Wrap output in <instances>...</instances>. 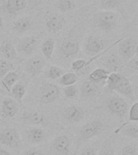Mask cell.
<instances>
[{
  "mask_svg": "<svg viewBox=\"0 0 138 155\" xmlns=\"http://www.w3.org/2000/svg\"><path fill=\"white\" fill-rule=\"evenodd\" d=\"M104 130V123L100 120H90L83 124L80 128L78 134H77V147H76V150H75L74 155H75V153L77 152V148L79 147V145L81 143L90 140L92 138L99 136V134L103 133Z\"/></svg>",
  "mask_w": 138,
  "mask_h": 155,
  "instance_id": "1",
  "label": "cell"
},
{
  "mask_svg": "<svg viewBox=\"0 0 138 155\" xmlns=\"http://www.w3.org/2000/svg\"><path fill=\"white\" fill-rule=\"evenodd\" d=\"M0 144L11 149L19 150L23 146L21 135L17 128H5L0 132Z\"/></svg>",
  "mask_w": 138,
  "mask_h": 155,
  "instance_id": "2",
  "label": "cell"
},
{
  "mask_svg": "<svg viewBox=\"0 0 138 155\" xmlns=\"http://www.w3.org/2000/svg\"><path fill=\"white\" fill-rule=\"evenodd\" d=\"M117 21L116 14L112 11L102 10L94 15V23L96 26L104 31L113 30L116 27Z\"/></svg>",
  "mask_w": 138,
  "mask_h": 155,
  "instance_id": "3",
  "label": "cell"
},
{
  "mask_svg": "<svg viewBox=\"0 0 138 155\" xmlns=\"http://www.w3.org/2000/svg\"><path fill=\"white\" fill-rule=\"evenodd\" d=\"M107 48V41L96 35H90L85 39L83 49L88 55L94 56Z\"/></svg>",
  "mask_w": 138,
  "mask_h": 155,
  "instance_id": "4",
  "label": "cell"
},
{
  "mask_svg": "<svg viewBox=\"0 0 138 155\" xmlns=\"http://www.w3.org/2000/svg\"><path fill=\"white\" fill-rule=\"evenodd\" d=\"M107 108L112 115L123 119L128 112V104L123 98L115 95L107 99Z\"/></svg>",
  "mask_w": 138,
  "mask_h": 155,
  "instance_id": "5",
  "label": "cell"
},
{
  "mask_svg": "<svg viewBox=\"0 0 138 155\" xmlns=\"http://www.w3.org/2000/svg\"><path fill=\"white\" fill-rule=\"evenodd\" d=\"M46 66L45 59L40 55H34L25 61L24 72L31 77H36L43 72Z\"/></svg>",
  "mask_w": 138,
  "mask_h": 155,
  "instance_id": "6",
  "label": "cell"
},
{
  "mask_svg": "<svg viewBox=\"0 0 138 155\" xmlns=\"http://www.w3.org/2000/svg\"><path fill=\"white\" fill-rule=\"evenodd\" d=\"M60 94V90L57 85L46 82L40 88L39 98L40 101L44 104H53L58 99Z\"/></svg>",
  "mask_w": 138,
  "mask_h": 155,
  "instance_id": "7",
  "label": "cell"
},
{
  "mask_svg": "<svg viewBox=\"0 0 138 155\" xmlns=\"http://www.w3.org/2000/svg\"><path fill=\"white\" fill-rule=\"evenodd\" d=\"M119 53L120 58L124 61L128 62L137 53V42L135 39L126 38L121 39L119 42Z\"/></svg>",
  "mask_w": 138,
  "mask_h": 155,
  "instance_id": "8",
  "label": "cell"
},
{
  "mask_svg": "<svg viewBox=\"0 0 138 155\" xmlns=\"http://www.w3.org/2000/svg\"><path fill=\"white\" fill-rule=\"evenodd\" d=\"M39 45V39L36 36H28L22 38L16 46L17 53L28 57L32 55Z\"/></svg>",
  "mask_w": 138,
  "mask_h": 155,
  "instance_id": "9",
  "label": "cell"
},
{
  "mask_svg": "<svg viewBox=\"0 0 138 155\" xmlns=\"http://www.w3.org/2000/svg\"><path fill=\"white\" fill-rule=\"evenodd\" d=\"M51 149L55 155H69L71 150V140L65 134L57 136L51 143Z\"/></svg>",
  "mask_w": 138,
  "mask_h": 155,
  "instance_id": "10",
  "label": "cell"
},
{
  "mask_svg": "<svg viewBox=\"0 0 138 155\" xmlns=\"http://www.w3.org/2000/svg\"><path fill=\"white\" fill-rule=\"evenodd\" d=\"M27 140L32 145H39L44 142L47 137V133L38 126H28L25 130Z\"/></svg>",
  "mask_w": 138,
  "mask_h": 155,
  "instance_id": "11",
  "label": "cell"
},
{
  "mask_svg": "<svg viewBox=\"0 0 138 155\" xmlns=\"http://www.w3.org/2000/svg\"><path fill=\"white\" fill-rule=\"evenodd\" d=\"M63 118L70 124L79 123L84 119V109L79 106H69L63 111Z\"/></svg>",
  "mask_w": 138,
  "mask_h": 155,
  "instance_id": "12",
  "label": "cell"
},
{
  "mask_svg": "<svg viewBox=\"0 0 138 155\" xmlns=\"http://www.w3.org/2000/svg\"><path fill=\"white\" fill-rule=\"evenodd\" d=\"M65 18L59 14L49 15L45 21L46 28L52 33H58L65 26Z\"/></svg>",
  "mask_w": 138,
  "mask_h": 155,
  "instance_id": "13",
  "label": "cell"
},
{
  "mask_svg": "<svg viewBox=\"0 0 138 155\" xmlns=\"http://www.w3.org/2000/svg\"><path fill=\"white\" fill-rule=\"evenodd\" d=\"M79 43L74 40H66L61 44V53L66 58H75L79 52Z\"/></svg>",
  "mask_w": 138,
  "mask_h": 155,
  "instance_id": "14",
  "label": "cell"
},
{
  "mask_svg": "<svg viewBox=\"0 0 138 155\" xmlns=\"http://www.w3.org/2000/svg\"><path fill=\"white\" fill-rule=\"evenodd\" d=\"M19 104L12 98H5L2 102L1 111L3 116L13 118L19 111Z\"/></svg>",
  "mask_w": 138,
  "mask_h": 155,
  "instance_id": "15",
  "label": "cell"
},
{
  "mask_svg": "<svg viewBox=\"0 0 138 155\" xmlns=\"http://www.w3.org/2000/svg\"><path fill=\"white\" fill-rule=\"evenodd\" d=\"M114 91L117 92L118 94H120L122 96L127 97V98L132 99V100H135L136 99L132 84H131L130 81L125 76H123L122 78V79L120 80V82H119L117 87L115 88Z\"/></svg>",
  "mask_w": 138,
  "mask_h": 155,
  "instance_id": "16",
  "label": "cell"
},
{
  "mask_svg": "<svg viewBox=\"0 0 138 155\" xmlns=\"http://www.w3.org/2000/svg\"><path fill=\"white\" fill-rule=\"evenodd\" d=\"M115 134L120 133L126 137L131 139H137L138 137V126L136 123H125L122 124L119 128L114 131Z\"/></svg>",
  "mask_w": 138,
  "mask_h": 155,
  "instance_id": "17",
  "label": "cell"
},
{
  "mask_svg": "<svg viewBox=\"0 0 138 155\" xmlns=\"http://www.w3.org/2000/svg\"><path fill=\"white\" fill-rule=\"evenodd\" d=\"M23 121L29 126H38L44 124L45 117L37 111H25L23 115Z\"/></svg>",
  "mask_w": 138,
  "mask_h": 155,
  "instance_id": "18",
  "label": "cell"
},
{
  "mask_svg": "<svg viewBox=\"0 0 138 155\" xmlns=\"http://www.w3.org/2000/svg\"><path fill=\"white\" fill-rule=\"evenodd\" d=\"M27 7L26 0H8L4 2L2 9L8 14H15L21 12Z\"/></svg>",
  "mask_w": 138,
  "mask_h": 155,
  "instance_id": "19",
  "label": "cell"
},
{
  "mask_svg": "<svg viewBox=\"0 0 138 155\" xmlns=\"http://www.w3.org/2000/svg\"><path fill=\"white\" fill-rule=\"evenodd\" d=\"M0 53L6 60L12 61L17 58L16 48L11 41H5L0 45Z\"/></svg>",
  "mask_w": 138,
  "mask_h": 155,
  "instance_id": "20",
  "label": "cell"
},
{
  "mask_svg": "<svg viewBox=\"0 0 138 155\" xmlns=\"http://www.w3.org/2000/svg\"><path fill=\"white\" fill-rule=\"evenodd\" d=\"M98 91V85L92 82L89 79L84 80L80 87V94L83 98H92L97 94Z\"/></svg>",
  "mask_w": 138,
  "mask_h": 155,
  "instance_id": "21",
  "label": "cell"
},
{
  "mask_svg": "<svg viewBox=\"0 0 138 155\" xmlns=\"http://www.w3.org/2000/svg\"><path fill=\"white\" fill-rule=\"evenodd\" d=\"M109 74H110V72L108 70H107L106 69L98 68V69H95L94 70H93L90 74L88 79L97 85L99 84V83H102L104 85L106 83L107 78L108 77Z\"/></svg>",
  "mask_w": 138,
  "mask_h": 155,
  "instance_id": "22",
  "label": "cell"
},
{
  "mask_svg": "<svg viewBox=\"0 0 138 155\" xmlns=\"http://www.w3.org/2000/svg\"><path fill=\"white\" fill-rule=\"evenodd\" d=\"M31 21L28 17H20L14 21L12 28L18 34H22L26 32L31 28Z\"/></svg>",
  "mask_w": 138,
  "mask_h": 155,
  "instance_id": "23",
  "label": "cell"
},
{
  "mask_svg": "<svg viewBox=\"0 0 138 155\" xmlns=\"http://www.w3.org/2000/svg\"><path fill=\"white\" fill-rule=\"evenodd\" d=\"M11 94L14 99L19 104H22V100L24 99L25 93H26V86L24 82H18L12 87L11 89Z\"/></svg>",
  "mask_w": 138,
  "mask_h": 155,
  "instance_id": "24",
  "label": "cell"
},
{
  "mask_svg": "<svg viewBox=\"0 0 138 155\" xmlns=\"http://www.w3.org/2000/svg\"><path fill=\"white\" fill-rule=\"evenodd\" d=\"M55 48V40L53 37L47 38L41 45V52L47 60H52Z\"/></svg>",
  "mask_w": 138,
  "mask_h": 155,
  "instance_id": "25",
  "label": "cell"
},
{
  "mask_svg": "<svg viewBox=\"0 0 138 155\" xmlns=\"http://www.w3.org/2000/svg\"><path fill=\"white\" fill-rule=\"evenodd\" d=\"M19 74L16 71L13 70V71H11L8 74H7L2 78H1V81H2L3 87L6 88L7 91L10 92L12 87L19 81Z\"/></svg>",
  "mask_w": 138,
  "mask_h": 155,
  "instance_id": "26",
  "label": "cell"
},
{
  "mask_svg": "<svg viewBox=\"0 0 138 155\" xmlns=\"http://www.w3.org/2000/svg\"><path fill=\"white\" fill-rule=\"evenodd\" d=\"M124 75L119 72H112L110 73L108 75V77L107 78V88L109 91H114V90L117 87V85L119 84V82H120V80L122 79V78Z\"/></svg>",
  "mask_w": 138,
  "mask_h": 155,
  "instance_id": "27",
  "label": "cell"
},
{
  "mask_svg": "<svg viewBox=\"0 0 138 155\" xmlns=\"http://www.w3.org/2000/svg\"><path fill=\"white\" fill-rule=\"evenodd\" d=\"M55 5L61 12H70L74 10L76 7L74 0H58Z\"/></svg>",
  "mask_w": 138,
  "mask_h": 155,
  "instance_id": "28",
  "label": "cell"
},
{
  "mask_svg": "<svg viewBox=\"0 0 138 155\" xmlns=\"http://www.w3.org/2000/svg\"><path fill=\"white\" fill-rule=\"evenodd\" d=\"M105 65L108 68V71L110 73L117 72L119 69H120V58L116 54H111L107 59L106 65Z\"/></svg>",
  "mask_w": 138,
  "mask_h": 155,
  "instance_id": "29",
  "label": "cell"
},
{
  "mask_svg": "<svg viewBox=\"0 0 138 155\" xmlns=\"http://www.w3.org/2000/svg\"><path fill=\"white\" fill-rule=\"evenodd\" d=\"M78 80L77 75L74 72H67L65 73L60 78L59 83L62 85L64 87H67L70 85L75 84Z\"/></svg>",
  "mask_w": 138,
  "mask_h": 155,
  "instance_id": "30",
  "label": "cell"
},
{
  "mask_svg": "<svg viewBox=\"0 0 138 155\" xmlns=\"http://www.w3.org/2000/svg\"><path fill=\"white\" fill-rule=\"evenodd\" d=\"M13 70H15V66L11 61L0 59V78H2L7 74Z\"/></svg>",
  "mask_w": 138,
  "mask_h": 155,
  "instance_id": "31",
  "label": "cell"
},
{
  "mask_svg": "<svg viewBox=\"0 0 138 155\" xmlns=\"http://www.w3.org/2000/svg\"><path fill=\"white\" fill-rule=\"evenodd\" d=\"M64 74H65V70L63 69L56 65H51L48 70L47 78L51 80H56L60 78Z\"/></svg>",
  "mask_w": 138,
  "mask_h": 155,
  "instance_id": "32",
  "label": "cell"
},
{
  "mask_svg": "<svg viewBox=\"0 0 138 155\" xmlns=\"http://www.w3.org/2000/svg\"><path fill=\"white\" fill-rule=\"evenodd\" d=\"M121 0H101L100 7L105 11H112L120 5Z\"/></svg>",
  "mask_w": 138,
  "mask_h": 155,
  "instance_id": "33",
  "label": "cell"
},
{
  "mask_svg": "<svg viewBox=\"0 0 138 155\" xmlns=\"http://www.w3.org/2000/svg\"><path fill=\"white\" fill-rule=\"evenodd\" d=\"M79 90L77 88V87L75 84L70 85V86H67L63 88V93L67 99H73L76 98L78 94Z\"/></svg>",
  "mask_w": 138,
  "mask_h": 155,
  "instance_id": "34",
  "label": "cell"
},
{
  "mask_svg": "<svg viewBox=\"0 0 138 155\" xmlns=\"http://www.w3.org/2000/svg\"><path fill=\"white\" fill-rule=\"evenodd\" d=\"M138 121V103L135 102L128 110V120L127 123H136Z\"/></svg>",
  "mask_w": 138,
  "mask_h": 155,
  "instance_id": "35",
  "label": "cell"
},
{
  "mask_svg": "<svg viewBox=\"0 0 138 155\" xmlns=\"http://www.w3.org/2000/svg\"><path fill=\"white\" fill-rule=\"evenodd\" d=\"M97 155H116L113 147L111 146L110 141H105L104 145L102 146L101 150L99 151V154Z\"/></svg>",
  "mask_w": 138,
  "mask_h": 155,
  "instance_id": "36",
  "label": "cell"
},
{
  "mask_svg": "<svg viewBox=\"0 0 138 155\" xmlns=\"http://www.w3.org/2000/svg\"><path fill=\"white\" fill-rule=\"evenodd\" d=\"M120 155H138L137 148L135 145H127L123 146Z\"/></svg>",
  "mask_w": 138,
  "mask_h": 155,
  "instance_id": "37",
  "label": "cell"
},
{
  "mask_svg": "<svg viewBox=\"0 0 138 155\" xmlns=\"http://www.w3.org/2000/svg\"><path fill=\"white\" fill-rule=\"evenodd\" d=\"M128 68L131 71H133V72H136L138 69V61H137V57L136 55L135 57H133L131 60H129L128 61Z\"/></svg>",
  "mask_w": 138,
  "mask_h": 155,
  "instance_id": "38",
  "label": "cell"
},
{
  "mask_svg": "<svg viewBox=\"0 0 138 155\" xmlns=\"http://www.w3.org/2000/svg\"><path fill=\"white\" fill-rule=\"evenodd\" d=\"M96 149L94 147H87L80 152L79 155H97Z\"/></svg>",
  "mask_w": 138,
  "mask_h": 155,
  "instance_id": "39",
  "label": "cell"
},
{
  "mask_svg": "<svg viewBox=\"0 0 138 155\" xmlns=\"http://www.w3.org/2000/svg\"><path fill=\"white\" fill-rule=\"evenodd\" d=\"M23 155H44V153L41 150L36 149V148H31L28 150H25Z\"/></svg>",
  "mask_w": 138,
  "mask_h": 155,
  "instance_id": "40",
  "label": "cell"
},
{
  "mask_svg": "<svg viewBox=\"0 0 138 155\" xmlns=\"http://www.w3.org/2000/svg\"><path fill=\"white\" fill-rule=\"evenodd\" d=\"M0 155H12L9 151H7V150H5L3 148L0 147Z\"/></svg>",
  "mask_w": 138,
  "mask_h": 155,
  "instance_id": "41",
  "label": "cell"
},
{
  "mask_svg": "<svg viewBox=\"0 0 138 155\" xmlns=\"http://www.w3.org/2000/svg\"><path fill=\"white\" fill-rule=\"evenodd\" d=\"M2 25H3V21H2V19L1 15H0V28H2Z\"/></svg>",
  "mask_w": 138,
  "mask_h": 155,
  "instance_id": "42",
  "label": "cell"
},
{
  "mask_svg": "<svg viewBox=\"0 0 138 155\" xmlns=\"http://www.w3.org/2000/svg\"><path fill=\"white\" fill-rule=\"evenodd\" d=\"M0 1H1V2H7V1H8V0H0Z\"/></svg>",
  "mask_w": 138,
  "mask_h": 155,
  "instance_id": "43",
  "label": "cell"
}]
</instances>
